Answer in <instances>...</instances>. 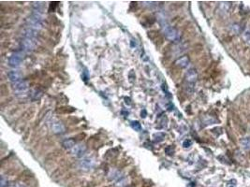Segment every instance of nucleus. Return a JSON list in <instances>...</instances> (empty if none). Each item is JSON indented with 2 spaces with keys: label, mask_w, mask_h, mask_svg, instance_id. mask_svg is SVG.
<instances>
[{
  "label": "nucleus",
  "mask_w": 250,
  "mask_h": 187,
  "mask_svg": "<svg viewBox=\"0 0 250 187\" xmlns=\"http://www.w3.org/2000/svg\"><path fill=\"white\" fill-rule=\"evenodd\" d=\"M192 145V141L190 140V139H185L184 142H183V147L184 148H189L190 146Z\"/></svg>",
  "instance_id": "obj_15"
},
{
  "label": "nucleus",
  "mask_w": 250,
  "mask_h": 187,
  "mask_svg": "<svg viewBox=\"0 0 250 187\" xmlns=\"http://www.w3.org/2000/svg\"><path fill=\"white\" fill-rule=\"evenodd\" d=\"M173 148L172 147V146H169V147H167L166 149H165V152H166V153H168V154H172L173 153Z\"/></svg>",
  "instance_id": "obj_16"
},
{
  "label": "nucleus",
  "mask_w": 250,
  "mask_h": 187,
  "mask_svg": "<svg viewBox=\"0 0 250 187\" xmlns=\"http://www.w3.org/2000/svg\"><path fill=\"white\" fill-rule=\"evenodd\" d=\"M243 149H244L245 151H250V138H244L241 139L240 141Z\"/></svg>",
  "instance_id": "obj_11"
},
{
  "label": "nucleus",
  "mask_w": 250,
  "mask_h": 187,
  "mask_svg": "<svg viewBox=\"0 0 250 187\" xmlns=\"http://www.w3.org/2000/svg\"><path fill=\"white\" fill-rule=\"evenodd\" d=\"M31 97H32L33 100H38L42 97V92L40 90H35L32 92V94H31Z\"/></svg>",
  "instance_id": "obj_13"
},
{
  "label": "nucleus",
  "mask_w": 250,
  "mask_h": 187,
  "mask_svg": "<svg viewBox=\"0 0 250 187\" xmlns=\"http://www.w3.org/2000/svg\"><path fill=\"white\" fill-rule=\"evenodd\" d=\"M8 77H9V79L11 80V82H16V81H19L23 80L22 79V74L18 70H11V71H10L8 73Z\"/></svg>",
  "instance_id": "obj_5"
},
{
  "label": "nucleus",
  "mask_w": 250,
  "mask_h": 187,
  "mask_svg": "<svg viewBox=\"0 0 250 187\" xmlns=\"http://www.w3.org/2000/svg\"><path fill=\"white\" fill-rule=\"evenodd\" d=\"M161 27H162V30H163V33L165 35V37L169 39V40H175L178 37V33L177 31L172 27L171 26L169 23H167L166 22L165 23H161Z\"/></svg>",
  "instance_id": "obj_1"
},
{
  "label": "nucleus",
  "mask_w": 250,
  "mask_h": 187,
  "mask_svg": "<svg viewBox=\"0 0 250 187\" xmlns=\"http://www.w3.org/2000/svg\"><path fill=\"white\" fill-rule=\"evenodd\" d=\"M197 72L196 70L194 69H190L189 72L186 73V76H185V79H186V81L189 82V84H194L197 81Z\"/></svg>",
  "instance_id": "obj_6"
},
{
  "label": "nucleus",
  "mask_w": 250,
  "mask_h": 187,
  "mask_svg": "<svg viewBox=\"0 0 250 187\" xmlns=\"http://www.w3.org/2000/svg\"><path fill=\"white\" fill-rule=\"evenodd\" d=\"M65 126L61 122H54L53 123V131L55 134H62L65 132Z\"/></svg>",
  "instance_id": "obj_8"
},
{
  "label": "nucleus",
  "mask_w": 250,
  "mask_h": 187,
  "mask_svg": "<svg viewBox=\"0 0 250 187\" xmlns=\"http://www.w3.org/2000/svg\"><path fill=\"white\" fill-rule=\"evenodd\" d=\"M12 89L14 90L16 95L21 94V95L23 96V95H25V94H26V92L28 90V85H27L25 81L21 80L19 81L12 82Z\"/></svg>",
  "instance_id": "obj_2"
},
{
  "label": "nucleus",
  "mask_w": 250,
  "mask_h": 187,
  "mask_svg": "<svg viewBox=\"0 0 250 187\" xmlns=\"http://www.w3.org/2000/svg\"><path fill=\"white\" fill-rule=\"evenodd\" d=\"M85 152H86V146L83 143L75 145L74 148L72 149V153L77 157H82L85 153Z\"/></svg>",
  "instance_id": "obj_4"
},
{
  "label": "nucleus",
  "mask_w": 250,
  "mask_h": 187,
  "mask_svg": "<svg viewBox=\"0 0 250 187\" xmlns=\"http://www.w3.org/2000/svg\"><path fill=\"white\" fill-rule=\"evenodd\" d=\"M11 187H23V186L21 185V184H19V183H13V184L11 185Z\"/></svg>",
  "instance_id": "obj_19"
},
{
  "label": "nucleus",
  "mask_w": 250,
  "mask_h": 187,
  "mask_svg": "<svg viewBox=\"0 0 250 187\" xmlns=\"http://www.w3.org/2000/svg\"><path fill=\"white\" fill-rule=\"evenodd\" d=\"M189 59L187 56H183L176 61V65L181 68H185L189 66Z\"/></svg>",
  "instance_id": "obj_9"
},
{
  "label": "nucleus",
  "mask_w": 250,
  "mask_h": 187,
  "mask_svg": "<svg viewBox=\"0 0 250 187\" xmlns=\"http://www.w3.org/2000/svg\"><path fill=\"white\" fill-rule=\"evenodd\" d=\"M125 100H126V104H129V105H130V98H125Z\"/></svg>",
  "instance_id": "obj_20"
},
{
  "label": "nucleus",
  "mask_w": 250,
  "mask_h": 187,
  "mask_svg": "<svg viewBox=\"0 0 250 187\" xmlns=\"http://www.w3.org/2000/svg\"><path fill=\"white\" fill-rule=\"evenodd\" d=\"M164 139H165V134L164 133L158 132V133L154 134V139H155V142H161Z\"/></svg>",
  "instance_id": "obj_12"
},
{
  "label": "nucleus",
  "mask_w": 250,
  "mask_h": 187,
  "mask_svg": "<svg viewBox=\"0 0 250 187\" xmlns=\"http://www.w3.org/2000/svg\"><path fill=\"white\" fill-rule=\"evenodd\" d=\"M62 144H63L64 148L69 149V150H72V149L74 148V146L76 145L74 139H68L64 140Z\"/></svg>",
  "instance_id": "obj_10"
},
{
  "label": "nucleus",
  "mask_w": 250,
  "mask_h": 187,
  "mask_svg": "<svg viewBox=\"0 0 250 187\" xmlns=\"http://www.w3.org/2000/svg\"><path fill=\"white\" fill-rule=\"evenodd\" d=\"M130 126L135 131H141L142 130V126H141L140 122H138V121H132L130 123Z\"/></svg>",
  "instance_id": "obj_14"
},
{
  "label": "nucleus",
  "mask_w": 250,
  "mask_h": 187,
  "mask_svg": "<svg viewBox=\"0 0 250 187\" xmlns=\"http://www.w3.org/2000/svg\"><path fill=\"white\" fill-rule=\"evenodd\" d=\"M6 185V181H5V178L2 177V180H1V187H5Z\"/></svg>",
  "instance_id": "obj_18"
},
{
  "label": "nucleus",
  "mask_w": 250,
  "mask_h": 187,
  "mask_svg": "<svg viewBox=\"0 0 250 187\" xmlns=\"http://www.w3.org/2000/svg\"><path fill=\"white\" fill-rule=\"evenodd\" d=\"M23 59V56L22 52H14L9 58V65L11 67L14 68V69L19 68L21 66V64H22Z\"/></svg>",
  "instance_id": "obj_3"
},
{
  "label": "nucleus",
  "mask_w": 250,
  "mask_h": 187,
  "mask_svg": "<svg viewBox=\"0 0 250 187\" xmlns=\"http://www.w3.org/2000/svg\"><path fill=\"white\" fill-rule=\"evenodd\" d=\"M141 115H142V118H145V117H146V115H147L146 110H142V112H141Z\"/></svg>",
  "instance_id": "obj_17"
},
{
  "label": "nucleus",
  "mask_w": 250,
  "mask_h": 187,
  "mask_svg": "<svg viewBox=\"0 0 250 187\" xmlns=\"http://www.w3.org/2000/svg\"><path fill=\"white\" fill-rule=\"evenodd\" d=\"M80 166L82 168V169L84 170H89L91 168H93L94 167V161L90 158H84L80 162Z\"/></svg>",
  "instance_id": "obj_7"
}]
</instances>
